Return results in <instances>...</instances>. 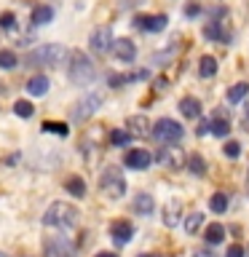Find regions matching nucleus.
<instances>
[{
    "label": "nucleus",
    "mask_w": 249,
    "mask_h": 257,
    "mask_svg": "<svg viewBox=\"0 0 249 257\" xmlns=\"http://www.w3.org/2000/svg\"><path fill=\"white\" fill-rule=\"evenodd\" d=\"M67 59H70V67H67V78H70V83H75V86H88L94 80V64L88 62V56L83 51H78V48H72V51L67 54Z\"/></svg>",
    "instance_id": "obj_1"
},
{
    "label": "nucleus",
    "mask_w": 249,
    "mask_h": 257,
    "mask_svg": "<svg viewBox=\"0 0 249 257\" xmlns=\"http://www.w3.org/2000/svg\"><path fill=\"white\" fill-rule=\"evenodd\" d=\"M78 217H80V212L75 206H70L67 201H54L43 214V225H51V228L64 230V228H72V225L78 222Z\"/></svg>",
    "instance_id": "obj_2"
},
{
    "label": "nucleus",
    "mask_w": 249,
    "mask_h": 257,
    "mask_svg": "<svg viewBox=\"0 0 249 257\" xmlns=\"http://www.w3.org/2000/svg\"><path fill=\"white\" fill-rule=\"evenodd\" d=\"M64 56H67V51H64L62 46L48 43V46H40V48L27 54V67H54V64H59Z\"/></svg>",
    "instance_id": "obj_3"
},
{
    "label": "nucleus",
    "mask_w": 249,
    "mask_h": 257,
    "mask_svg": "<svg viewBox=\"0 0 249 257\" xmlns=\"http://www.w3.org/2000/svg\"><path fill=\"white\" fill-rule=\"evenodd\" d=\"M99 188H102L104 196H110V198H120V196L126 193L123 172H120V169H115V166H107V169L102 172V177H99Z\"/></svg>",
    "instance_id": "obj_4"
},
{
    "label": "nucleus",
    "mask_w": 249,
    "mask_h": 257,
    "mask_svg": "<svg viewBox=\"0 0 249 257\" xmlns=\"http://www.w3.org/2000/svg\"><path fill=\"white\" fill-rule=\"evenodd\" d=\"M150 128H156L153 134H156L161 142H172V145H177L185 134V128L172 118H161V120H156V126H150Z\"/></svg>",
    "instance_id": "obj_5"
},
{
    "label": "nucleus",
    "mask_w": 249,
    "mask_h": 257,
    "mask_svg": "<svg viewBox=\"0 0 249 257\" xmlns=\"http://www.w3.org/2000/svg\"><path fill=\"white\" fill-rule=\"evenodd\" d=\"M46 257H75V246L64 236L46 238Z\"/></svg>",
    "instance_id": "obj_6"
},
{
    "label": "nucleus",
    "mask_w": 249,
    "mask_h": 257,
    "mask_svg": "<svg viewBox=\"0 0 249 257\" xmlns=\"http://www.w3.org/2000/svg\"><path fill=\"white\" fill-rule=\"evenodd\" d=\"M102 104V94L99 91H94V94H86L83 99H80L78 104H75V120H83V118H88L91 112H96V107Z\"/></svg>",
    "instance_id": "obj_7"
},
{
    "label": "nucleus",
    "mask_w": 249,
    "mask_h": 257,
    "mask_svg": "<svg viewBox=\"0 0 249 257\" xmlns=\"http://www.w3.org/2000/svg\"><path fill=\"white\" fill-rule=\"evenodd\" d=\"M88 43H91V48L96 54H104L110 51V43H112V30L110 27H96L91 32V38H88Z\"/></svg>",
    "instance_id": "obj_8"
},
{
    "label": "nucleus",
    "mask_w": 249,
    "mask_h": 257,
    "mask_svg": "<svg viewBox=\"0 0 249 257\" xmlns=\"http://www.w3.org/2000/svg\"><path fill=\"white\" fill-rule=\"evenodd\" d=\"M110 48H112V56H118L120 62H134V56H137V48H134V43H132L129 38L112 40Z\"/></svg>",
    "instance_id": "obj_9"
},
{
    "label": "nucleus",
    "mask_w": 249,
    "mask_h": 257,
    "mask_svg": "<svg viewBox=\"0 0 249 257\" xmlns=\"http://www.w3.org/2000/svg\"><path fill=\"white\" fill-rule=\"evenodd\" d=\"M110 236L118 241V244H129L134 236V228H132V222H126V220H115L110 225Z\"/></svg>",
    "instance_id": "obj_10"
},
{
    "label": "nucleus",
    "mask_w": 249,
    "mask_h": 257,
    "mask_svg": "<svg viewBox=\"0 0 249 257\" xmlns=\"http://www.w3.org/2000/svg\"><path fill=\"white\" fill-rule=\"evenodd\" d=\"M123 161H126L129 169H148L153 164V156L148 150H129Z\"/></svg>",
    "instance_id": "obj_11"
},
{
    "label": "nucleus",
    "mask_w": 249,
    "mask_h": 257,
    "mask_svg": "<svg viewBox=\"0 0 249 257\" xmlns=\"http://www.w3.org/2000/svg\"><path fill=\"white\" fill-rule=\"evenodd\" d=\"M132 209H134V214H153V209H156V201H153L150 193H137Z\"/></svg>",
    "instance_id": "obj_12"
},
{
    "label": "nucleus",
    "mask_w": 249,
    "mask_h": 257,
    "mask_svg": "<svg viewBox=\"0 0 249 257\" xmlns=\"http://www.w3.org/2000/svg\"><path fill=\"white\" fill-rule=\"evenodd\" d=\"M137 24H140L142 30H148V32H161L166 27V16L164 14H158V16H140Z\"/></svg>",
    "instance_id": "obj_13"
},
{
    "label": "nucleus",
    "mask_w": 249,
    "mask_h": 257,
    "mask_svg": "<svg viewBox=\"0 0 249 257\" xmlns=\"http://www.w3.org/2000/svg\"><path fill=\"white\" fill-rule=\"evenodd\" d=\"M180 112L185 118H201V102L196 96H182L180 99Z\"/></svg>",
    "instance_id": "obj_14"
},
{
    "label": "nucleus",
    "mask_w": 249,
    "mask_h": 257,
    "mask_svg": "<svg viewBox=\"0 0 249 257\" xmlns=\"http://www.w3.org/2000/svg\"><path fill=\"white\" fill-rule=\"evenodd\" d=\"M48 88H51V80H48V75H35V78L27 80V91H30L32 96H43Z\"/></svg>",
    "instance_id": "obj_15"
},
{
    "label": "nucleus",
    "mask_w": 249,
    "mask_h": 257,
    "mask_svg": "<svg viewBox=\"0 0 249 257\" xmlns=\"http://www.w3.org/2000/svg\"><path fill=\"white\" fill-rule=\"evenodd\" d=\"M129 134L148 137L150 134V120L145 118V115H132V118H129Z\"/></svg>",
    "instance_id": "obj_16"
},
{
    "label": "nucleus",
    "mask_w": 249,
    "mask_h": 257,
    "mask_svg": "<svg viewBox=\"0 0 249 257\" xmlns=\"http://www.w3.org/2000/svg\"><path fill=\"white\" fill-rule=\"evenodd\" d=\"M177 214H180V201H169L164 209V225L166 228H174L177 225Z\"/></svg>",
    "instance_id": "obj_17"
},
{
    "label": "nucleus",
    "mask_w": 249,
    "mask_h": 257,
    "mask_svg": "<svg viewBox=\"0 0 249 257\" xmlns=\"http://www.w3.org/2000/svg\"><path fill=\"white\" fill-rule=\"evenodd\" d=\"M54 19V8L51 6H38L32 11V24H48Z\"/></svg>",
    "instance_id": "obj_18"
},
{
    "label": "nucleus",
    "mask_w": 249,
    "mask_h": 257,
    "mask_svg": "<svg viewBox=\"0 0 249 257\" xmlns=\"http://www.w3.org/2000/svg\"><path fill=\"white\" fill-rule=\"evenodd\" d=\"M198 72H201V78H212L217 72V59H214V56H201Z\"/></svg>",
    "instance_id": "obj_19"
},
{
    "label": "nucleus",
    "mask_w": 249,
    "mask_h": 257,
    "mask_svg": "<svg viewBox=\"0 0 249 257\" xmlns=\"http://www.w3.org/2000/svg\"><path fill=\"white\" fill-rule=\"evenodd\" d=\"M209 132H212L214 137H228V132H230V123L225 118H220V112L214 115V120L209 123Z\"/></svg>",
    "instance_id": "obj_20"
},
{
    "label": "nucleus",
    "mask_w": 249,
    "mask_h": 257,
    "mask_svg": "<svg viewBox=\"0 0 249 257\" xmlns=\"http://www.w3.org/2000/svg\"><path fill=\"white\" fill-rule=\"evenodd\" d=\"M188 169H190V174H196V177H204L206 174V161L201 158V156H188Z\"/></svg>",
    "instance_id": "obj_21"
},
{
    "label": "nucleus",
    "mask_w": 249,
    "mask_h": 257,
    "mask_svg": "<svg viewBox=\"0 0 249 257\" xmlns=\"http://www.w3.org/2000/svg\"><path fill=\"white\" fill-rule=\"evenodd\" d=\"M204 236H206V241H209V244H220V241L225 238V228H222L220 222H212V225L206 228V233H204Z\"/></svg>",
    "instance_id": "obj_22"
},
{
    "label": "nucleus",
    "mask_w": 249,
    "mask_h": 257,
    "mask_svg": "<svg viewBox=\"0 0 249 257\" xmlns=\"http://www.w3.org/2000/svg\"><path fill=\"white\" fill-rule=\"evenodd\" d=\"M64 188H67L70 196H75V198H83V196H86V185H83V180H80V177H70Z\"/></svg>",
    "instance_id": "obj_23"
},
{
    "label": "nucleus",
    "mask_w": 249,
    "mask_h": 257,
    "mask_svg": "<svg viewBox=\"0 0 249 257\" xmlns=\"http://www.w3.org/2000/svg\"><path fill=\"white\" fill-rule=\"evenodd\" d=\"M201 225H204V214H201V212H193V214H188V220H185V230H188L190 236H196Z\"/></svg>",
    "instance_id": "obj_24"
},
{
    "label": "nucleus",
    "mask_w": 249,
    "mask_h": 257,
    "mask_svg": "<svg viewBox=\"0 0 249 257\" xmlns=\"http://www.w3.org/2000/svg\"><path fill=\"white\" fill-rule=\"evenodd\" d=\"M246 91H249L246 83H236V86L228 88V99L230 102H241V99H246Z\"/></svg>",
    "instance_id": "obj_25"
},
{
    "label": "nucleus",
    "mask_w": 249,
    "mask_h": 257,
    "mask_svg": "<svg viewBox=\"0 0 249 257\" xmlns=\"http://www.w3.org/2000/svg\"><path fill=\"white\" fill-rule=\"evenodd\" d=\"M209 206H212V212L222 214L225 209H228V196H225V193H214L212 201H209Z\"/></svg>",
    "instance_id": "obj_26"
},
{
    "label": "nucleus",
    "mask_w": 249,
    "mask_h": 257,
    "mask_svg": "<svg viewBox=\"0 0 249 257\" xmlns=\"http://www.w3.org/2000/svg\"><path fill=\"white\" fill-rule=\"evenodd\" d=\"M161 161H166L169 166H180L182 164V156H180V150L166 148V150H161Z\"/></svg>",
    "instance_id": "obj_27"
},
{
    "label": "nucleus",
    "mask_w": 249,
    "mask_h": 257,
    "mask_svg": "<svg viewBox=\"0 0 249 257\" xmlns=\"http://www.w3.org/2000/svg\"><path fill=\"white\" fill-rule=\"evenodd\" d=\"M14 112H16L19 118H30L32 112H35V107H32V104H30L27 99H19V102L14 104Z\"/></svg>",
    "instance_id": "obj_28"
},
{
    "label": "nucleus",
    "mask_w": 249,
    "mask_h": 257,
    "mask_svg": "<svg viewBox=\"0 0 249 257\" xmlns=\"http://www.w3.org/2000/svg\"><path fill=\"white\" fill-rule=\"evenodd\" d=\"M43 132H46V134H59V137H64V134H67V126H64V123H56V120H46V123H43Z\"/></svg>",
    "instance_id": "obj_29"
},
{
    "label": "nucleus",
    "mask_w": 249,
    "mask_h": 257,
    "mask_svg": "<svg viewBox=\"0 0 249 257\" xmlns=\"http://www.w3.org/2000/svg\"><path fill=\"white\" fill-rule=\"evenodd\" d=\"M0 67H3V70L16 67V54L14 51H0Z\"/></svg>",
    "instance_id": "obj_30"
},
{
    "label": "nucleus",
    "mask_w": 249,
    "mask_h": 257,
    "mask_svg": "<svg viewBox=\"0 0 249 257\" xmlns=\"http://www.w3.org/2000/svg\"><path fill=\"white\" fill-rule=\"evenodd\" d=\"M129 140H132V134L123 132V128H118V132L110 134V142H112V145H129Z\"/></svg>",
    "instance_id": "obj_31"
},
{
    "label": "nucleus",
    "mask_w": 249,
    "mask_h": 257,
    "mask_svg": "<svg viewBox=\"0 0 249 257\" xmlns=\"http://www.w3.org/2000/svg\"><path fill=\"white\" fill-rule=\"evenodd\" d=\"M14 24H16V16L11 11H3L0 14V27L3 30H14Z\"/></svg>",
    "instance_id": "obj_32"
},
{
    "label": "nucleus",
    "mask_w": 249,
    "mask_h": 257,
    "mask_svg": "<svg viewBox=\"0 0 249 257\" xmlns=\"http://www.w3.org/2000/svg\"><path fill=\"white\" fill-rule=\"evenodd\" d=\"M225 156H228V158H238L241 156L238 142H228V145H225Z\"/></svg>",
    "instance_id": "obj_33"
},
{
    "label": "nucleus",
    "mask_w": 249,
    "mask_h": 257,
    "mask_svg": "<svg viewBox=\"0 0 249 257\" xmlns=\"http://www.w3.org/2000/svg\"><path fill=\"white\" fill-rule=\"evenodd\" d=\"M225 257H244V246H241V244H230L228 252H225Z\"/></svg>",
    "instance_id": "obj_34"
},
{
    "label": "nucleus",
    "mask_w": 249,
    "mask_h": 257,
    "mask_svg": "<svg viewBox=\"0 0 249 257\" xmlns=\"http://www.w3.org/2000/svg\"><path fill=\"white\" fill-rule=\"evenodd\" d=\"M206 35H209V38H217V40H220V38H222V30L217 27V24H209V27H206Z\"/></svg>",
    "instance_id": "obj_35"
},
{
    "label": "nucleus",
    "mask_w": 249,
    "mask_h": 257,
    "mask_svg": "<svg viewBox=\"0 0 249 257\" xmlns=\"http://www.w3.org/2000/svg\"><path fill=\"white\" fill-rule=\"evenodd\" d=\"M198 11H201V8H198V6H196V3H190V6H188V8H185V14H188V16H196V14H198Z\"/></svg>",
    "instance_id": "obj_36"
},
{
    "label": "nucleus",
    "mask_w": 249,
    "mask_h": 257,
    "mask_svg": "<svg viewBox=\"0 0 249 257\" xmlns=\"http://www.w3.org/2000/svg\"><path fill=\"white\" fill-rule=\"evenodd\" d=\"M196 132H198V134H206V132H209V123H206V120H198V128H196Z\"/></svg>",
    "instance_id": "obj_37"
},
{
    "label": "nucleus",
    "mask_w": 249,
    "mask_h": 257,
    "mask_svg": "<svg viewBox=\"0 0 249 257\" xmlns=\"http://www.w3.org/2000/svg\"><path fill=\"white\" fill-rule=\"evenodd\" d=\"M241 123H244V128L249 132V107H246V112H244V118H241Z\"/></svg>",
    "instance_id": "obj_38"
},
{
    "label": "nucleus",
    "mask_w": 249,
    "mask_h": 257,
    "mask_svg": "<svg viewBox=\"0 0 249 257\" xmlns=\"http://www.w3.org/2000/svg\"><path fill=\"white\" fill-rule=\"evenodd\" d=\"M193 257H214L212 252H198V254H193Z\"/></svg>",
    "instance_id": "obj_39"
},
{
    "label": "nucleus",
    "mask_w": 249,
    "mask_h": 257,
    "mask_svg": "<svg viewBox=\"0 0 249 257\" xmlns=\"http://www.w3.org/2000/svg\"><path fill=\"white\" fill-rule=\"evenodd\" d=\"M96 257H118V254H112V252H99Z\"/></svg>",
    "instance_id": "obj_40"
},
{
    "label": "nucleus",
    "mask_w": 249,
    "mask_h": 257,
    "mask_svg": "<svg viewBox=\"0 0 249 257\" xmlns=\"http://www.w3.org/2000/svg\"><path fill=\"white\" fill-rule=\"evenodd\" d=\"M246 196H249V174H246Z\"/></svg>",
    "instance_id": "obj_41"
},
{
    "label": "nucleus",
    "mask_w": 249,
    "mask_h": 257,
    "mask_svg": "<svg viewBox=\"0 0 249 257\" xmlns=\"http://www.w3.org/2000/svg\"><path fill=\"white\" fill-rule=\"evenodd\" d=\"M140 257H153V254H140Z\"/></svg>",
    "instance_id": "obj_42"
},
{
    "label": "nucleus",
    "mask_w": 249,
    "mask_h": 257,
    "mask_svg": "<svg viewBox=\"0 0 249 257\" xmlns=\"http://www.w3.org/2000/svg\"><path fill=\"white\" fill-rule=\"evenodd\" d=\"M0 257H8V254H3V252H0Z\"/></svg>",
    "instance_id": "obj_43"
}]
</instances>
